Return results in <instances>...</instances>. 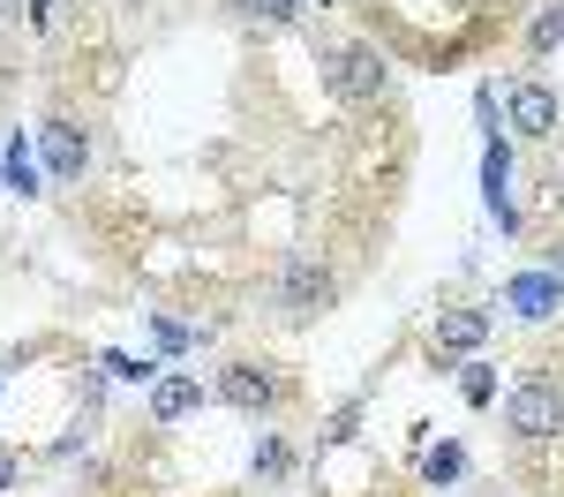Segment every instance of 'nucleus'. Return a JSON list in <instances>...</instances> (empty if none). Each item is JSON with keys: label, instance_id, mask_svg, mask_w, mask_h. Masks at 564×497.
<instances>
[{"label": "nucleus", "instance_id": "f257e3e1", "mask_svg": "<svg viewBox=\"0 0 564 497\" xmlns=\"http://www.w3.org/2000/svg\"><path fill=\"white\" fill-rule=\"evenodd\" d=\"M505 430H512V437H527V445L557 437V430H564V392L550 385V377L512 385V392H505Z\"/></svg>", "mask_w": 564, "mask_h": 497}, {"label": "nucleus", "instance_id": "f03ea898", "mask_svg": "<svg viewBox=\"0 0 564 497\" xmlns=\"http://www.w3.org/2000/svg\"><path fill=\"white\" fill-rule=\"evenodd\" d=\"M324 84L339 90V98H384V53H369V45H332L324 53Z\"/></svg>", "mask_w": 564, "mask_h": 497}, {"label": "nucleus", "instance_id": "7ed1b4c3", "mask_svg": "<svg viewBox=\"0 0 564 497\" xmlns=\"http://www.w3.org/2000/svg\"><path fill=\"white\" fill-rule=\"evenodd\" d=\"M324 302H332V271L316 264V257H286V271H279V310L316 316Z\"/></svg>", "mask_w": 564, "mask_h": 497}, {"label": "nucleus", "instance_id": "20e7f679", "mask_svg": "<svg viewBox=\"0 0 564 497\" xmlns=\"http://www.w3.org/2000/svg\"><path fill=\"white\" fill-rule=\"evenodd\" d=\"M218 392H226V407H241V414H263V407H279V377L263 369V361H234L226 377H218Z\"/></svg>", "mask_w": 564, "mask_h": 497}, {"label": "nucleus", "instance_id": "39448f33", "mask_svg": "<svg viewBox=\"0 0 564 497\" xmlns=\"http://www.w3.org/2000/svg\"><path fill=\"white\" fill-rule=\"evenodd\" d=\"M39 143H45V166H53V181H76V174H84L90 143H84V129H76V121H45Z\"/></svg>", "mask_w": 564, "mask_h": 497}, {"label": "nucleus", "instance_id": "423d86ee", "mask_svg": "<svg viewBox=\"0 0 564 497\" xmlns=\"http://www.w3.org/2000/svg\"><path fill=\"white\" fill-rule=\"evenodd\" d=\"M512 129H520L527 143H542V136L557 129V98H550V84H512Z\"/></svg>", "mask_w": 564, "mask_h": 497}, {"label": "nucleus", "instance_id": "0eeeda50", "mask_svg": "<svg viewBox=\"0 0 564 497\" xmlns=\"http://www.w3.org/2000/svg\"><path fill=\"white\" fill-rule=\"evenodd\" d=\"M430 339H436V355H475L489 339V310H444Z\"/></svg>", "mask_w": 564, "mask_h": 497}, {"label": "nucleus", "instance_id": "6e6552de", "mask_svg": "<svg viewBox=\"0 0 564 497\" xmlns=\"http://www.w3.org/2000/svg\"><path fill=\"white\" fill-rule=\"evenodd\" d=\"M505 302H512V316L534 324V316H550L564 302V279H557V271H527V279H512V294H505Z\"/></svg>", "mask_w": 564, "mask_h": 497}, {"label": "nucleus", "instance_id": "1a4fd4ad", "mask_svg": "<svg viewBox=\"0 0 564 497\" xmlns=\"http://www.w3.org/2000/svg\"><path fill=\"white\" fill-rule=\"evenodd\" d=\"M196 407H204V385H196V377H159V385H151V422H181V414H196Z\"/></svg>", "mask_w": 564, "mask_h": 497}, {"label": "nucleus", "instance_id": "9d476101", "mask_svg": "<svg viewBox=\"0 0 564 497\" xmlns=\"http://www.w3.org/2000/svg\"><path fill=\"white\" fill-rule=\"evenodd\" d=\"M8 188H15V196H39V174H31V159H23V136L8 143Z\"/></svg>", "mask_w": 564, "mask_h": 497}, {"label": "nucleus", "instance_id": "9b49d317", "mask_svg": "<svg viewBox=\"0 0 564 497\" xmlns=\"http://www.w3.org/2000/svg\"><path fill=\"white\" fill-rule=\"evenodd\" d=\"M459 467H467V452H459V445H436L430 460H422V475H430V483H452Z\"/></svg>", "mask_w": 564, "mask_h": 497}, {"label": "nucleus", "instance_id": "f8f14e48", "mask_svg": "<svg viewBox=\"0 0 564 497\" xmlns=\"http://www.w3.org/2000/svg\"><path fill=\"white\" fill-rule=\"evenodd\" d=\"M241 15H271V23H294L302 15V0H234Z\"/></svg>", "mask_w": 564, "mask_h": 497}, {"label": "nucleus", "instance_id": "ddd939ff", "mask_svg": "<svg viewBox=\"0 0 564 497\" xmlns=\"http://www.w3.org/2000/svg\"><path fill=\"white\" fill-rule=\"evenodd\" d=\"M557 39H564V8H550V15H542V23L527 31V45H534V53H550Z\"/></svg>", "mask_w": 564, "mask_h": 497}, {"label": "nucleus", "instance_id": "4468645a", "mask_svg": "<svg viewBox=\"0 0 564 497\" xmlns=\"http://www.w3.org/2000/svg\"><path fill=\"white\" fill-rule=\"evenodd\" d=\"M489 392H497V377H489V369H481V361H467V400H489Z\"/></svg>", "mask_w": 564, "mask_h": 497}, {"label": "nucleus", "instance_id": "2eb2a0df", "mask_svg": "<svg viewBox=\"0 0 564 497\" xmlns=\"http://www.w3.org/2000/svg\"><path fill=\"white\" fill-rule=\"evenodd\" d=\"M257 467H263V475H279V467H286V445H279V437H263V445H257Z\"/></svg>", "mask_w": 564, "mask_h": 497}, {"label": "nucleus", "instance_id": "dca6fc26", "mask_svg": "<svg viewBox=\"0 0 564 497\" xmlns=\"http://www.w3.org/2000/svg\"><path fill=\"white\" fill-rule=\"evenodd\" d=\"M15 475H23V467H15V452H0V490H8Z\"/></svg>", "mask_w": 564, "mask_h": 497}, {"label": "nucleus", "instance_id": "f3484780", "mask_svg": "<svg viewBox=\"0 0 564 497\" xmlns=\"http://www.w3.org/2000/svg\"><path fill=\"white\" fill-rule=\"evenodd\" d=\"M550 204H557V212H564V166H557V174H550Z\"/></svg>", "mask_w": 564, "mask_h": 497}]
</instances>
